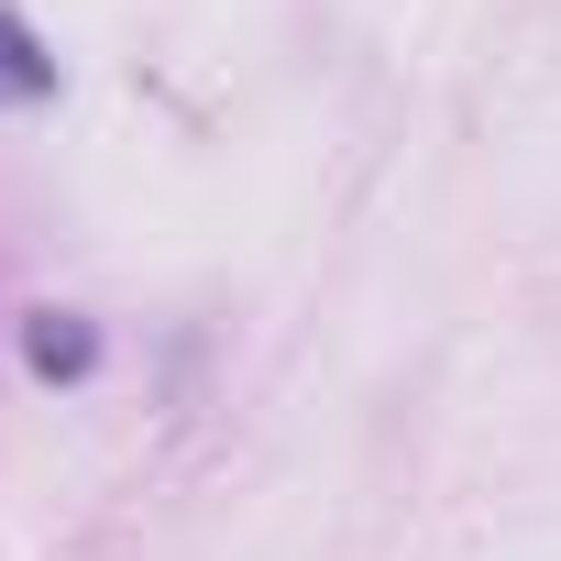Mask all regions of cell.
<instances>
[{
  "mask_svg": "<svg viewBox=\"0 0 561 561\" xmlns=\"http://www.w3.org/2000/svg\"><path fill=\"white\" fill-rule=\"evenodd\" d=\"M34 100H56V56L34 45L23 12H0V111H34Z\"/></svg>",
  "mask_w": 561,
  "mask_h": 561,
  "instance_id": "6da1fadb",
  "label": "cell"
},
{
  "mask_svg": "<svg viewBox=\"0 0 561 561\" xmlns=\"http://www.w3.org/2000/svg\"><path fill=\"white\" fill-rule=\"evenodd\" d=\"M23 353H34V375H89V353H100V342H89L78 320H56V309H45V320L23 331Z\"/></svg>",
  "mask_w": 561,
  "mask_h": 561,
  "instance_id": "7a4b0ae2",
  "label": "cell"
}]
</instances>
